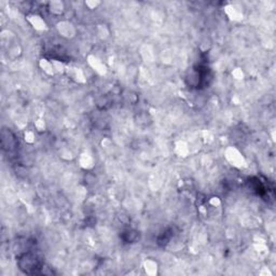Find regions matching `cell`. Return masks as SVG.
Masks as SVG:
<instances>
[{"mask_svg":"<svg viewBox=\"0 0 276 276\" xmlns=\"http://www.w3.org/2000/svg\"><path fill=\"white\" fill-rule=\"evenodd\" d=\"M22 260L25 261V263H21L22 270H24L28 274L38 273V270L40 269V261L39 259H37L36 256L27 254L23 257Z\"/></svg>","mask_w":276,"mask_h":276,"instance_id":"1","label":"cell"}]
</instances>
